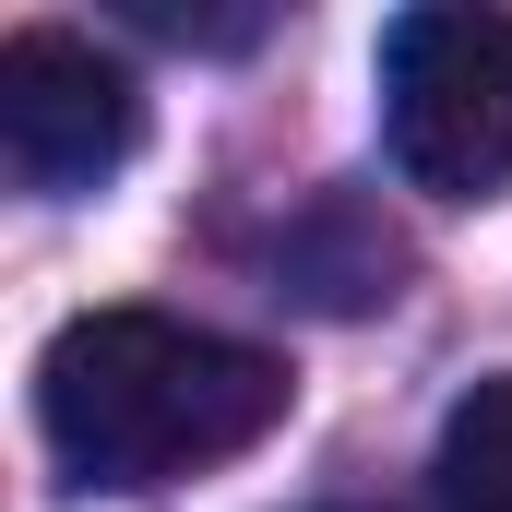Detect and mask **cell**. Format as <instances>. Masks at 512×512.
Returning a JSON list of instances; mask_svg holds the SVG:
<instances>
[{
  "label": "cell",
  "instance_id": "2",
  "mask_svg": "<svg viewBox=\"0 0 512 512\" xmlns=\"http://www.w3.org/2000/svg\"><path fill=\"white\" fill-rule=\"evenodd\" d=\"M382 143L429 203L512 191V12L417 0L382 24Z\"/></svg>",
  "mask_w": 512,
  "mask_h": 512
},
{
  "label": "cell",
  "instance_id": "3",
  "mask_svg": "<svg viewBox=\"0 0 512 512\" xmlns=\"http://www.w3.org/2000/svg\"><path fill=\"white\" fill-rule=\"evenodd\" d=\"M143 143V84L72 24H12L0 36V167L48 203L120 179Z\"/></svg>",
  "mask_w": 512,
  "mask_h": 512
},
{
  "label": "cell",
  "instance_id": "1",
  "mask_svg": "<svg viewBox=\"0 0 512 512\" xmlns=\"http://www.w3.org/2000/svg\"><path fill=\"white\" fill-rule=\"evenodd\" d=\"M286 358L203 334L179 310H84L36 358V429L72 489H167L203 465H239L286 429Z\"/></svg>",
  "mask_w": 512,
  "mask_h": 512
},
{
  "label": "cell",
  "instance_id": "4",
  "mask_svg": "<svg viewBox=\"0 0 512 512\" xmlns=\"http://www.w3.org/2000/svg\"><path fill=\"white\" fill-rule=\"evenodd\" d=\"M429 477H441V512H512V370L453 393Z\"/></svg>",
  "mask_w": 512,
  "mask_h": 512
}]
</instances>
